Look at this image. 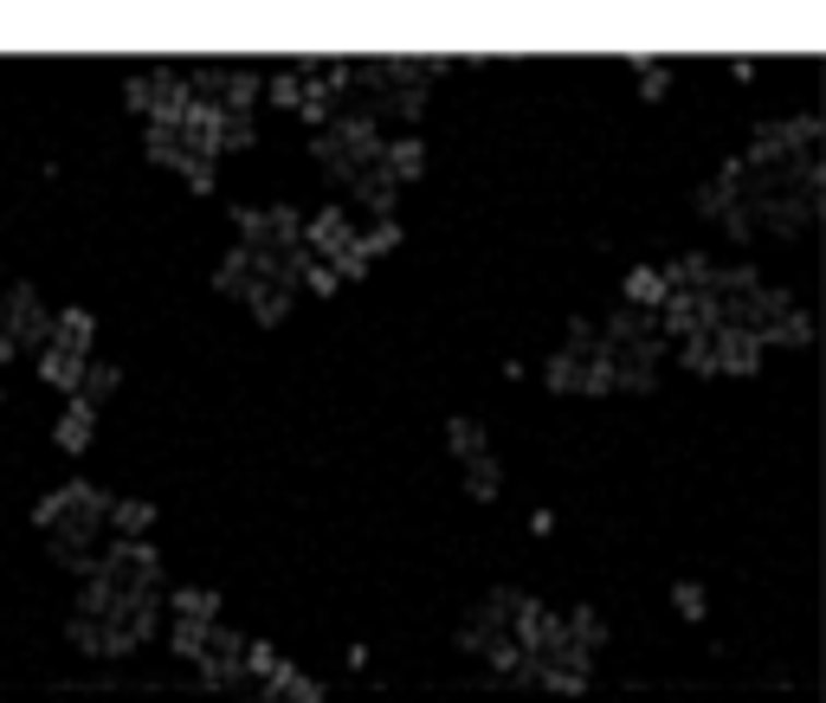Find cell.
Returning a JSON list of instances; mask_svg holds the SVG:
<instances>
[{
	"instance_id": "4",
	"label": "cell",
	"mask_w": 826,
	"mask_h": 703,
	"mask_svg": "<svg viewBox=\"0 0 826 703\" xmlns=\"http://www.w3.org/2000/svg\"><path fill=\"white\" fill-rule=\"evenodd\" d=\"M317 168L343 188V207L368 219H394L401 194L426 175V142L413 130H388L375 117H337L323 130H310Z\"/></svg>"
},
{
	"instance_id": "20",
	"label": "cell",
	"mask_w": 826,
	"mask_h": 703,
	"mask_svg": "<svg viewBox=\"0 0 826 703\" xmlns=\"http://www.w3.org/2000/svg\"><path fill=\"white\" fill-rule=\"evenodd\" d=\"M672 613H678V620H704V613H710V600H704L697 581H678V587H672Z\"/></svg>"
},
{
	"instance_id": "3",
	"label": "cell",
	"mask_w": 826,
	"mask_h": 703,
	"mask_svg": "<svg viewBox=\"0 0 826 703\" xmlns=\"http://www.w3.org/2000/svg\"><path fill=\"white\" fill-rule=\"evenodd\" d=\"M213 290L239 303L252 323L278 330L304 303V207L291 201H239L233 246L213 265Z\"/></svg>"
},
{
	"instance_id": "10",
	"label": "cell",
	"mask_w": 826,
	"mask_h": 703,
	"mask_svg": "<svg viewBox=\"0 0 826 703\" xmlns=\"http://www.w3.org/2000/svg\"><path fill=\"white\" fill-rule=\"evenodd\" d=\"M446 59H355V91H349V117H375L388 130H408L426 110L433 84L446 78Z\"/></svg>"
},
{
	"instance_id": "13",
	"label": "cell",
	"mask_w": 826,
	"mask_h": 703,
	"mask_svg": "<svg viewBox=\"0 0 826 703\" xmlns=\"http://www.w3.org/2000/svg\"><path fill=\"white\" fill-rule=\"evenodd\" d=\"M91 361H97V310H91V303H59L46 343H39V355H33V374L71 401L78 381L91 374Z\"/></svg>"
},
{
	"instance_id": "12",
	"label": "cell",
	"mask_w": 826,
	"mask_h": 703,
	"mask_svg": "<svg viewBox=\"0 0 826 703\" xmlns=\"http://www.w3.org/2000/svg\"><path fill=\"white\" fill-rule=\"evenodd\" d=\"M543 388L568 394V401H614V361H607L601 317H568L562 343L543 361Z\"/></svg>"
},
{
	"instance_id": "2",
	"label": "cell",
	"mask_w": 826,
	"mask_h": 703,
	"mask_svg": "<svg viewBox=\"0 0 826 703\" xmlns=\"http://www.w3.org/2000/svg\"><path fill=\"white\" fill-rule=\"evenodd\" d=\"M168 607V574H162V549L142 543H110L97 568L78 574V600L66 613V639L78 658H130L142 652Z\"/></svg>"
},
{
	"instance_id": "11",
	"label": "cell",
	"mask_w": 826,
	"mask_h": 703,
	"mask_svg": "<svg viewBox=\"0 0 826 703\" xmlns=\"http://www.w3.org/2000/svg\"><path fill=\"white\" fill-rule=\"evenodd\" d=\"M349 91H355V59H284L266 71V104L291 110L304 130L349 117Z\"/></svg>"
},
{
	"instance_id": "19",
	"label": "cell",
	"mask_w": 826,
	"mask_h": 703,
	"mask_svg": "<svg viewBox=\"0 0 826 703\" xmlns=\"http://www.w3.org/2000/svg\"><path fill=\"white\" fill-rule=\"evenodd\" d=\"M633 91H639V97H665V91H672V78H678V65H665V59H633Z\"/></svg>"
},
{
	"instance_id": "21",
	"label": "cell",
	"mask_w": 826,
	"mask_h": 703,
	"mask_svg": "<svg viewBox=\"0 0 826 703\" xmlns=\"http://www.w3.org/2000/svg\"><path fill=\"white\" fill-rule=\"evenodd\" d=\"M0 361H13V349H7V330H0Z\"/></svg>"
},
{
	"instance_id": "8",
	"label": "cell",
	"mask_w": 826,
	"mask_h": 703,
	"mask_svg": "<svg viewBox=\"0 0 826 703\" xmlns=\"http://www.w3.org/2000/svg\"><path fill=\"white\" fill-rule=\"evenodd\" d=\"M543 600L536 594H523V587H491L484 600H472V613L459 620V645H465V658L491 671V678H504V684H517V671H523V652H530V639L543 627Z\"/></svg>"
},
{
	"instance_id": "9",
	"label": "cell",
	"mask_w": 826,
	"mask_h": 703,
	"mask_svg": "<svg viewBox=\"0 0 826 703\" xmlns=\"http://www.w3.org/2000/svg\"><path fill=\"white\" fill-rule=\"evenodd\" d=\"M33 529L66 574H84L110 549V491L91 485V478H66L59 491H46L33 503Z\"/></svg>"
},
{
	"instance_id": "14",
	"label": "cell",
	"mask_w": 826,
	"mask_h": 703,
	"mask_svg": "<svg viewBox=\"0 0 826 703\" xmlns=\"http://www.w3.org/2000/svg\"><path fill=\"white\" fill-rule=\"evenodd\" d=\"M239 703H330V691L297 665V658H284L278 645L266 639H252L246 645V671H239Z\"/></svg>"
},
{
	"instance_id": "7",
	"label": "cell",
	"mask_w": 826,
	"mask_h": 703,
	"mask_svg": "<svg viewBox=\"0 0 826 703\" xmlns=\"http://www.w3.org/2000/svg\"><path fill=\"white\" fill-rule=\"evenodd\" d=\"M601 652H607V620L594 600H575V607H550L543 627L523 652V671L517 684L523 691H543V698H581L601 671Z\"/></svg>"
},
{
	"instance_id": "18",
	"label": "cell",
	"mask_w": 826,
	"mask_h": 703,
	"mask_svg": "<svg viewBox=\"0 0 826 703\" xmlns=\"http://www.w3.org/2000/svg\"><path fill=\"white\" fill-rule=\"evenodd\" d=\"M155 529V503L149 497H117L110 491V543H142Z\"/></svg>"
},
{
	"instance_id": "6",
	"label": "cell",
	"mask_w": 826,
	"mask_h": 703,
	"mask_svg": "<svg viewBox=\"0 0 826 703\" xmlns=\"http://www.w3.org/2000/svg\"><path fill=\"white\" fill-rule=\"evenodd\" d=\"M162 627H168V652L201 678L206 691H220V698L239 691V671H246V645L252 639L226 620V600L213 587H194V581L168 587Z\"/></svg>"
},
{
	"instance_id": "16",
	"label": "cell",
	"mask_w": 826,
	"mask_h": 703,
	"mask_svg": "<svg viewBox=\"0 0 826 703\" xmlns=\"http://www.w3.org/2000/svg\"><path fill=\"white\" fill-rule=\"evenodd\" d=\"M52 310H59V303H46L39 284H7V290H0V330H7L13 361H33V355H39L46 330H52Z\"/></svg>"
},
{
	"instance_id": "15",
	"label": "cell",
	"mask_w": 826,
	"mask_h": 703,
	"mask_svg": "<svg viewBox=\"0 0 826 703\" xmlns=\"http://www.w3.org/2000/svg\"><path fill=\"white\" fill-rule=\"evenodd\" d=\"M439 439H446V458H452L465 497H472V503H497V497H504V465H497L491 426L472 420V414H452V420L439 426Z\"/></svg>"
},
{
	"instance_id": "5",
	"label": "cell",
	"mask_w": 826,
	"mask_h": 703,
	"mask_svg": "<svg viewBox=\"0 0 826 703\" xmlns=\"http://www.w3.org/2000/svg\"><path fill=\"white\" fill-rule=\"evenodd\" d=\"M394 246H401V219H368L343 201L304 207V297H337L362 284Z\"/></svg>"
},
{
	"instance_id": "17",
	"label": "cell",
	"mask_w": 826,
	"mask_h": 703,
	"mask_svg": "<svg viewBox=\"0 0 826 703\" xmlns=\"http://www.w3.org/2000/svg\"><path fill=\"white\" fill-rule=\"evenodd\" d=\"M97 420H104V407H91L84 394H71L66 407H59V426H52V445H59L66 458H84V452H91V439H97Z\"/></svg>"
},
{
	"instance_id": "1",
	"label": "cell",
	"mask_w": 826,
	"mask_h": 703,
	"mask_svg": "<svg viewBox=\"0 0 826 703\" xmlns=\"http://www.w3.org/2000/svg\"><path fill=\"white\" fill-rule=\"evenodd\" d=\"M123 104L142 130H175L226 162L259 142L266 71L239 59H149L123 71Z\"/></svg>"
}]
</instances>
